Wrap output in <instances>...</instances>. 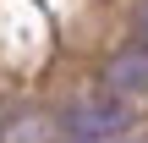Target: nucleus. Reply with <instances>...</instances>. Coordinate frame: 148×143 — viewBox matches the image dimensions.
Here are the masks:
<instances>
[{"mask_svg": "<svg viewBox=\"0 0 148 143\" xmlns=\"http://www.w3.org/2000/svg\"><path fill=\"white\" fill-rule=\"evenodd\" d=\"M110 77H115V88H143V83H148V55H137V50H126V55H115V66H110Z\"/></svg>", "mask_w": 148, "mask_h": 143, "instance_id": "nucleus-2", "label": "nucleus"}, {"mask_svg": "<svg viewBox=\"0 0 148 143\" xmlns=\"http://www.w3.org/2000/svg\"><path fill=\"white\" fill-rule=\"evenodd\" d=\"M71 132H82V138H115V132H126V110L121 105H77L71 110Z\"/></svg>", "mask_w": 148, "mask_h": 143, "instance_id": "nucleus-1", "label": "nucleus"}, {"mask_svg": "<svg viewBox=\"0 0 148 143\" xmlns=\"http://www.w3.org/2000/svg\"><path fill=\"white\" fill-rule=\"evenodd\" d=\"M137 28L148 33V0H137Z\"/></svg>", "mask_w": 148, "mask_h": 143, "instance_id": "nucleus-3", "label": "nucleus"}]
</instances>
